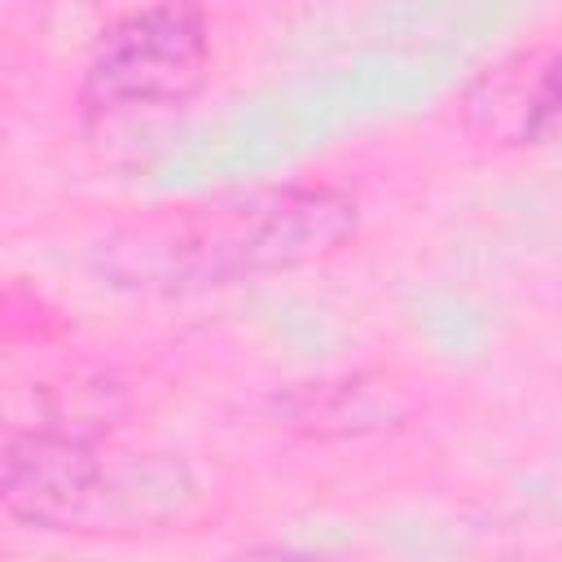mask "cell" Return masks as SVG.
I'll return each instance as SVG.
<instances>
[{"instance_id":"4","label":"cell","mask_w":562,"mask_h":562,"mask_svg":"<svg viewBox=\"0 0 562 562\" xmlns=\"http://www.w3.org/2000/svg\"><path fill=\"white\" fill-rule=\"evenodd\" d=\"M457 123L487 149L562 145V40L483 66L457 97Z\"/></svg>"},{"instance_id":"2","label":"cell","mask_w":562,"mask_h":562,"mask_svg":"<svg viewBox=\"0 0 562 562\" xmlns=\"http://www.w3.org/2000/svg\"><path fill=\"white\" fill-rule=\"evenodd\" d=\"M202 487L176 457L105 452L79 430L9 426L0 505L13 522L61 536H154L198 514Z\"/></svg>"},{"instance_id":"1","label":"cell","mask_w":562,"mask_h":562,"mask_svg":"<svg viewBox=\"0 0 562 562\" xmlns=\"http://www.w3.org/2000/svg\"><path fill=\"white\" fill-rule=\"evenodd\" d=\"M360 202L325 180H285L149 206L114 224L88 255L92 272L132 294H206L342 255Z\"/></svg>"},{"instance_id":"3","label":"cell","mask_w":562,"mask_h":562,"mask_svg":"<svg viewBox=\"0 0 562 562\" xmlns=\"http://www.w3.org/2000/svg\"><path fill=\"white\" fill-rule=\"evenodd\" d=\"M215 70L211 22L198 4H140L101 26L79 70V110L119 119L193 101Z\"/></svg>"},{"instance_id":"6","label":"cell","mask_w":562,"mask_h":562,"mask_svg":"<svg viewBox=\"0 0 562 562\" xmlns=\"http://www.w3.org/2000/svg\"><path fill=\"white\" fill-rule=\"evenodd\" d=\"M220 562H321V558H312L303 549H290V544H250V549H237Z\"/></svg>"},{"instance_id":"5","label":"cell","mask_w":562,"mask_h":562,"mask_svg":"<svg viewBox=\"0 0 562 562\" xmlns=\"http://www.w3.org/2000/svg\"><path fill=\"white\" fill-rule=\"evenodd\" d=\"M285 426L307 435H347V430H378L382 422L408 417V404L395 400V386H369L364 378L342 382H312L277 400Z\"/></svg>"}]
</instances>
